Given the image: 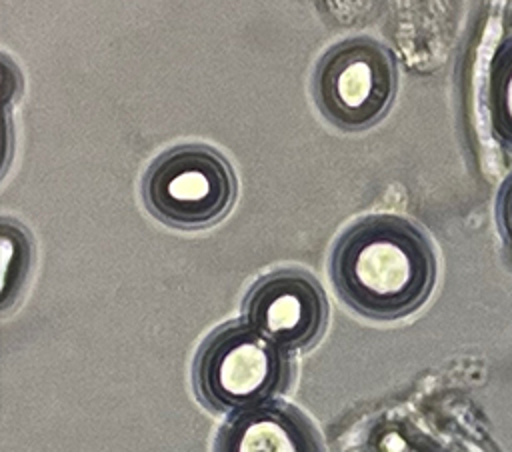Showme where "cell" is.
<instances>
[{
  "mask_svg": "<svg viewBox=\"0 0 512 452\" xmlns=\"http://www.w3.org/2000/svg\"><path fill=\"white\" fill-rule=\"evenodd\" d=\"M330 278L354 312L396 320L426 302L436 280V258L416 224L394 214H372L336 240Z\"/></svg>",
  "mask_w": 512,
  "mask_h": 452,
  "instance_id": "obj_1",
  "label": "cell"
},
{
  "mask_svg": "<svg viewBox=\"0 0 512 452\" xmlns=\"http://www.w3.org/2000/svg\"><path fill=\"white\" fill-rule=\"evenodd\" d=\"M192 378L204 406L242 414L272 404L286 390L290 358L250 324L228 322L202 342Z\"/></svg>",
  "mask_w": 512,
  "mask_h": 452,
  "instance_id": "obj_2",
  "label": "cell"
},
{
  "mask_svg": "<svg viewBox=\"0 0 512 452\" xmlns=\"http://www.w3.org/2000/svg\"><path fill=\"white\" fill-rule=\"evenodd\" d=\"M148 212L182 230H198L222 220L236 198L230 162L204 144H180L164 150L142 178Z\"/></svg>",
  "mask_w": 512,
  "mask_h": 452,
  "instance_id": "obj_3",
  "label": "cell"
},
{
  "mask_svg": "<svg viewBox=\"0 0 512 452\" xmlns=\"http://www.w3.org/2000/svg\"><path fill=\"white\" fill-rule=\"evenodd\" d=\"M394 54L370 36L346 38L316 62L312 98L322 116L344 130H366L380 122L396 96Z\"/></svg>",
  "mask_w": 512,
  "mask_h": 452,
  "instance_id": "obj_4",
  "label": "cell"
},
{
  "mask_svg": "<svg viewBox=\"0 0 512 452\" xmlns=\"http://www.w3.org/2000/svg\"><path fill=\"white\" fill-rule=\"evenodd\" d=\"M244 318L282 350H304L322 336L328 302L310 272L284 268L252 284L244 298Z\"/></svg>",
  "mask_w": 512,
  "mask_h": 452,
  "instance_id": "obj_5",
  "label": "cell"
},
{
  "mask_svg": "<svg viewBox=\"0 0 512 452\" xmlns=\"http://www.w3.org/2000/svg\"><path fill=\"white\" fill-rule=\"evenodd\" d=\"M214 452H320L308 420L284 404L234 414L218 432Z\"/></svg>",
  "mask_w": 512,
  "mask_h": 452,
  "instance_id": "obj_6",
  "label": "cell"
},
{
  "mask_svg": "<svg viewBox=\"0 0 512 452\" xmlns=\"http://www.w3.org/2000/svg\"><path fill=\"white\" fill-rule=\"evenodd\" d=\"M488 108L496 138L512 148V38L494 54L488 78Z\"/></svg>",
  "mask_w": 512,
  "mask_h": 452,
  "instance_id": "obj_7",
  "label": "cell"
},
{
  "mask_svg": "<svg viewBox=\"0 0 512 452\" xmlns=\"http://www.w3.org/2000/svg\"><path fill=\"white\" fill-rule=\"evenodd\" d=\"M496 218L502 232V238L512 248V174L504 180L498 200H496Z\"/></svg>",
  "mask_w": 512,
  "mask_h": 452,
  "instance_id": "obj_8",
  "label": "cell"
}]
</instances>
